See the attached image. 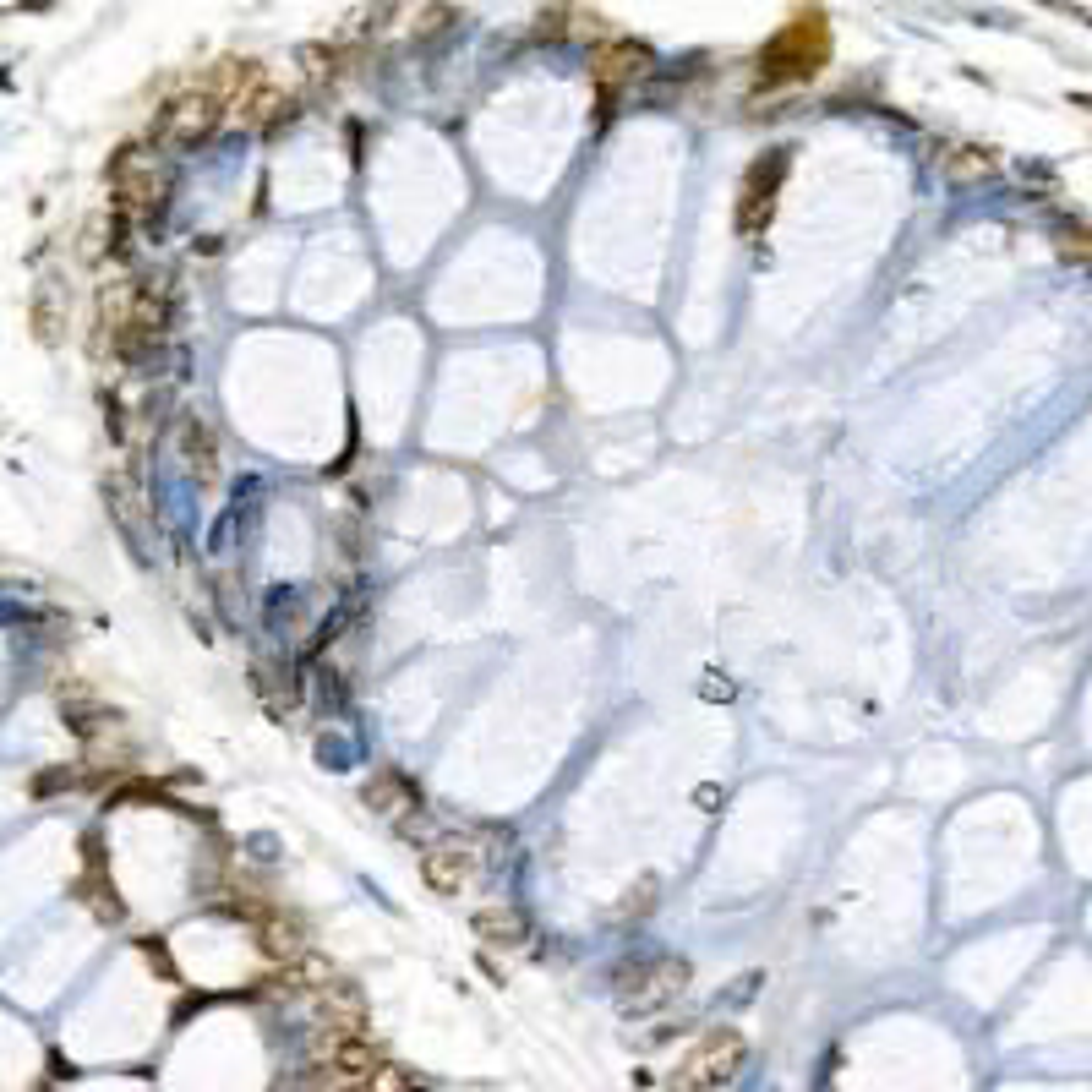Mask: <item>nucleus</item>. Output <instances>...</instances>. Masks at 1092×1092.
Wrapping results in <instances>:
<instances>
[{"label":"nucleus","instance_id":"17","mask_svg":"<svg viewBox=\"0 0 1092 1092\" xmlns=\"http://www.w3.org/2000/svg\"><path fill=\"white\" fill-rule=\"evenodd\" d=\"M61 710H66V727L77 732V738H93L104 721L115 727V710H104L88 688H61Z\"/></svg>","mask_w":1092,"mask_h":1092},{"label":"nucleus","instance_id":"4","mask_svg":"<svg viewBox=\"0 0 1092 1092\" xmlns=\"http://www.w3.org/2000/svg\"><path fill=\"white\" fill-rule=\"evenodd\" d=\"M743 1059H749V1037H743L738 1027H710V1032L677 1059L672 1087L677 1092H716L743 1070Z\"/></svg>","mask_w":1092,"mask_h":1092},{"label":"nucleus","instance_id":"11","mask_svg":"<svg viewBox=\"0 0 1092 1092\" xmlns=\"http://www.w3.org/2000/svg\"><path fill=\"white\" fill-rule=\"evenodd\" d=\"M421 880H426L431 896H459L464 880H470V858H464L459 841H437V847L421 852Z\"/></svg>","mask_w":1092,"mask_h":1092},{"label":"nucleus","instance_id":"15","mask_svg":"<svg viewBox=\"0 0 1092 1092\" xmlns=\"http://www.w3.org/2000/svg\"><path fill=\"white\" fill-rule=\"evenodd\" d=\"M470 928H475V939H486V945H525L530 939L525 917H519L514 907H481V912L470 917Z\"/></svg>","mask_w":1092,"mask_h":1092},{"label":"nucleus","instance_id":"7","mask_svg":"<svg viewBox=\"0 0 1092 1092\" xmlns=\"http://www.w3.org/2000/svg\"><path fill=\"white\" fill-rule=\"evenodd\" d=\"M645 71H651V50L634 45V39H607V45L590 50V82L601 93V121H607V104L618 93H629Z\"/></svg>","mask_w":1092,"mask_h":1092},{"label":"nucleus","instance_id":"9","mask_svg":"<svg viewBox=\"0 0 1092 1092\" xmlns=\"http://www.w3.org/2000/svg\"><path fill=\"white\" fill-rule=\"evenodd\" d=\"M104 497H110V519L126 530L132 541H148V497H143V481L132 470H115L104 481Z\"/></svg>","mask_w":1092,"mask_h":1092},{"label":"nucleus","instance_id":"12","mask_svg":"<svg viewBox=\"0 0 1092 1092\" xmlns=\"http://www.w3.org/2000/svg\"><path fill=\"white\" fill-rule=\"evenodd\" d=\"M377 1065H383V1054L372 1048V1037H366V1032H350V1037H333V1043H328V1070L339 1081H366Z\"/></svg>","mask_w":1092,"mask_h":1092},{"label":"nucleus","instance_id":"14","mask_svg":"<svg viewBox=\"0 0 1092 1092\" xmlns=\"http://www.w3.org/2000/svg\"><path fill=\"white\" fill-rule=\"evenodd\" d=\"M361 797H366V808H377V814H410V808L421 803V792L399 771H377Z\"/></svg>","mask_w":1092,"mask_h":1092},{"label":"nucleus","instance_id":"1","mask_svg":"<svg viewBox=\"0 0 1092 1092\" xmlns=\"http://www.w3.org/2000/svg\"><path fill=\"white\" fill-rule=\"evenodd\" d=\"M830 61V23L819 6H803L771 45L754 61V88H792V82L819 77V66Z\"/></svg>","mask_w":1092,"mask_h":1092},{"label":"nucleus","instance_id":"2","mask_svg":"<svg viewBox=\"0 0 1092 1092\" xmlns=\"http://www.w3.org/2000/svg\"><path fill=\"white\" fill-rule=\"evenodd\" d=\"M110 191H115V208H121L126 219L154 224L159 208H165V197H170V170H165V159H159V148L154 143L148 148L126 143L121 154L110 159Z\"/></svg>","mask_w":1092,"mask_h":1092},{"label":"nucleus","instance_id":"8","mask_svg":"<svg viewBox=\"0 0 1092 1092\" xmlns=\"http://www.w3.org/2000/svg\"><path fill=\"white\" fill-rule=\"evenodd\" d=\"M317 1016H322V1027H328L333 1037L361 1032V1027H366V994H361V983L328 978V983L317 989Z\"/></svg>","mask_w":1092,"mask_h":1092},{"label":"nucleus","instance_id":"3","mask_svg":"<svg viewBox=\"0 0 1092 1092\" xmlns=\"http://www.w3.org/2000/svg\"><path fill=\"white\" fill-rule=\"evenodd\" d=\"M219 121H224V99H219V93H213V88H186V93H176L170 104H159L148 143H154L159 154H186V148L208 143V137L219 132Z\"/></svg>","mask_w":1092,"mask_h":1092},{"label":"nucleus","instance_id":"22","mask_svg":"<svg viewBox=\"0 0 1092 1092\" xmlns=\"http://www.w3.org/2000/svg\"><path fill=\"white\" fill-rule=\"evenodd\" d=\"M56 787H71V771H50L34 782V792H56Z\"/></svg>","mask_w":1092,"mask_h":1092},{"label":"nucleus","instance_id":"5","mask_svg":"<svg viewBox=\"0 0 1092 1092\" xmlns=\"http://www.w3.org/2000/svg\"><path fill=\"white\" fill-rule=\"evenodd\" d=\"M787 170H792V148H771L765 159H754V165H749L743 191H738V235H765V230H771Z\"/></svg>","mask_w":1092,"mask_h":1092},{"label":"nucleus","instance_id":"24","mask_svg":"<svg viewBox=\"0 0 1092 1092\" xmlns=\"http://www.w3.org/2000/svg\"><path fill=\"white\" fill-rule=\"evenodd\" d=\"M23 12H45V6H56V0H17Z\"/></svg>","mask_w":1092,"mask_h":1092},{"label":"nucleus","instance_id":"21","mask_svg":"<svg viewBox=\"0 0 1092 1092\" xmlns=\"http://www.w3.org/2000/svg\"><path fill=\"white\" fill-rule=\"evenodd\" d=\"M361 1087H366V1092H410V1087H416V1076H410L405 1065H388V1059H383V1065H377L372 1076L361 1081Z\"/></svg>","mask_w":1092,"mask_h":1092},{"label":"nucleus","instance_id":"20","mask_svg":"<svg viewBox=\"0 0 1092 1092\" xmlns=\"http://www.w3.org/2000/svg\"><path fill=\"white\" fill-rule=\"evenodd\" d=\"M453 23H459V12H453V6H442V0L421 6V17H416V45H431V39L453 34Z\"/></svg>","mask_w":1092,"mask_h":1092},{"label":"nucleus","instance_id":"13","mask_svg":"<svg viewBox=\"0 0 1092 1092\" xmlns=\"http://www.w3.org/2000/svg\"><path fill=\"white\" fill-rule=\"evenodd\" d=\"M939 170H945L956 186H978V181H989L994 170H1000V159H994V148H983V143H950L945 154H939Z\"/></svg>","mask_w":1092,"mask_h":1092},{"label":"nucleus","instance_id":"25","mask_svg":"<svg viewBox=\"0 0 1092 1092\" xmlns=\"http://www.w3.org/2000/svg\"><path fill=\"white\" fill-rule=\"evenodd\" d=\"M410 1092H431V1087H410Z\"/></svg>","mask_w":1092,"mask_h":1092},{"label":"nucleus","instance_id":"16","mask_svg":"<svg viewBox=\"0 0 1092 1092\" xmlns=\"http://www.w3.org/2000/svg\"><path fill=\"white\" fill-rule=\"evenodd\" d=\"M181 453H186V464L197 470V481H213V470H219V448H213V431H208V421H197V416H186L181 421Z\"/></svg>","mask_w":1092,"mask_h":1092},{"label":"nucleus","instance_id":"19","mask_svg":"<svg viewBox=\"0 0 1092 1092\" xmlns=\"http://www.w3.org/2000/svg\"><path fill=\"white\" fill-rule=\"evenodd\" d=\"M1054 252L1065 257V263H1092V230L1076 219H1059L1054 224Z\"/></svg>","mask_w":1092,"mask_h":1092},{"label":"nucleus","instance_id":"18","mask_svg":"<svg viewBox=\"0 0 1092 1092\" xmlns=\"http://www.w3.org/2000/svg\"><path fill=\"white\" fill-rule=\"evenodd\" d=\"M257 945H263V956H274V961H301L306 956V939H301V923L296 917H263V928H257Z\"/></svg>","mask_w":1092,"mask_h":1092},{"label":"nucleus","instance_id":"23","mask_svg":"<svg viewBox=\"0 0 1092 1092\" xmlns=\"http://www.w3.org/2000/svg\"><path fill=\"white\" fill-rule=\"evenodd\" d=\"M1070 110H1087L1092 115V93H1070Z\"/></svg>","mask_w":1092,"mask_h":1092},{"label":"nucleus","instance_id":"6","mask_svg":"<svg viewBox=\"0 0 1092 1092\" xmlns=\"http://www.w3.org/2000/svg\"><path fill=\"white\" fill-rule=\"evenodd\" d=\"M688 978H694V967H688L683 956H662V961H651V967H634L629 978H623V989H618L623 1016H651V1011H662V1005H672L677 994L688 989Z\"/></svg>","mask_w":1092,"mask_h":1092},{"label":"nucleus","instance_id":"10","mask_svg":"<svg viewBox=\"0 0 1092 1092\" xmlns=\"http://www.w3.org/2000/svg\"><path fill=\"white\" fill-rule=\"evenodd\" d=\"M235 115H241V126H257V132H285L296 121V99L274 82H257L246 99H235Z\"/></svg>","mask_w":1092,"mask_h":1092}]
</instances>
